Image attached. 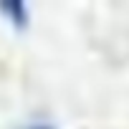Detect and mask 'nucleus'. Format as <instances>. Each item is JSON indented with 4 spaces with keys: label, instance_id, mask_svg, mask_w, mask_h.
<instances>
[{
    "label": "nucleus",
    "instance_id": "obj_1",
    "mask_svg": "<svg viewBox=\"0 0 129 129\" xmlns=\"http://www.w3.org/2000/svg\"><path fill=\"white\" fill-rule=\"evenodd\" d=\"M0 10L8 13V15L13 18V23H18V25H23V23L28 20V8L20 5V3H15V5H0Z\"/></svg>",
    "mask_w": 129,
    "mask_h": 129
}]
</instances>
